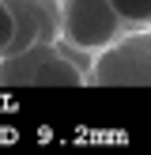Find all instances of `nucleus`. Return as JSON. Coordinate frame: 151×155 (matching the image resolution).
<instances>
[{"mask_svg": "<svg viewBox=\"0 0 151 155\" xmlns=\"http://www.w3.org/2000/svg\"><path fill=\"white\" fill-rule=\"evenodd\" d=\"M87 53L57 42H38L0 57V87H79L87 83Z\"/></svg>", "mask_w": 151, "mask_h": 155, "instance_id": "obj_1", "label": "nucleus"}, {"mask_svg": "<svg viewBox=\"0 0 151 155\" xmlns=\"http://www.w3.org/2000/svg\"><path fill=\"white\" fill-rule=\"evenodd\" d=\"M87 80L106 83V87H147V80H151V38H147V30H125L110 45H102L95 53V61H91Z\"/></svg>", "mask_w": 151, "mask_h": 155, "instance_id": "obj_2", "label": "nucleus"}, {"mask_svg": "<svg viewBox=\"0 0 151 155\" xmlns=\"http://www.w3.org/2000/svg\"><path fill=\"white\" fill-rule=\"evenodd\" d=\"M57 23L60 42L83 53H98L102 45L125 34L110 0H57Z\"/></svg>", "mask_w": 151, "mask_h": 155, "instance_id": "obj_3", "label": "nucleus"}, {"mask_svg": "<svg viewBox=\"0 0 151 155\" xmlns=\"http://www.w3.org/2000/svg\"><path fill=\"white\" fill-rule=\"evenodd\" d=\"M4 4L11 12V45H8V53L60 38L57 0H4Z\"/></svg>", "mask_w": 151, "mask_h": 155, "instance_id": "obj_4", "label": "nucleus"}, {"mask_svg": "<svg viewBox=\"0 0 151 155\" xmlns=\"http://www.w3.org/2000/svg\"><path fill=\"white\" fill-rule=\"evenodd\" d=\"M125 30H147L151 27V0H110Z\"/></svg>", "mask_w": 151, "mask_h": 155, "instance_id": "obj_5", "label": "nucleus"}, {"mask_svg": "<svg viewBox=\"0 0 151 155\" xmlns=\"http://www.w3.org/2000/svg\"><path fill=\"white\" fill-rule=\"evenodd\" d=\"M8 45H11V12H8V4L0 0V57L8 53Z\"/></svg>", "mask_w": 151, "mask_h": 155, "instance_id": "obj_6", "label": "nucleus"}]
</instances>
